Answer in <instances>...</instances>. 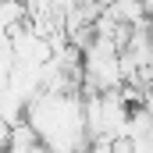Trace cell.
Instances as JSON below:
<instances>
[{"label": "cell", "instance_id": "6da1fadb", "mask_svg": "<svg viewBox=\"0 0 153 153\" xmlns=\"http://www.w3.org/2000/svg\"><path fill=\"white\" fill-rule=\"evenodd\" d=\"M25 121L32 125L46 153H85V117L78 93H39L25 107Z\"/></svg>", "mask_w": 153, "mask_h": 153}, {"label": "cell", "instance_id": "7a4b0ae2", "mask_svg": "<svg viewBox=\"0 0 153 153\" xmlns=\"http://www.w3.org/2000/svg\"><path fill=\"white\" fill-rule=\"evenodd\" d=\"M103 14H107L114 25H128V29H135V25H143V22H146V14H143V4H139V0H111V4L103 7Z\"/></svg>", "mask_w": 153, "mask_h": 153}, {"label": "cell", "instance_id": "3957f363", "mask_svg": "<svg viewBox=\"0 0 153 153\" xmlns=\"http://www.w3.org/2000/svg\"><path fill=\"white\" fill-rule=\"evenodd\" d=\"M25 18H29V7L22 0H0V29L14 32L18 25H25Z\"/></svg>", "mask_w": 153, "mask_h": 153}, {"label": "cell", "instance_id": "277c9868", "mask_svg": "<svg viewBox=\"0 0 153 153\" xmlns=\"http://www.w3.org/2000/svg\"><path fill=\"white\" fill-rule=\"evenodd\" d=\"M7 146H11V125L0 117V153H7Z\"/></svg>", "mask_w": 153, "mask_h": 153}, {"label": "cell", "instance_id": "5b68a950", "mask_svg": "<svg viewBox=\"0 0 153 153\" xmlns=\"http://www.w3.org/2000/svg\"><path fill=\"white\" fill-rule=\"evenodd\" d=\"M139 4H143V14L153 22V0H139Z\"/></svg>", "mask_w": 153, "mask_h": 153}, {"label": "cell", "instance_id": "8992f818", "mask_svg": "<svg viewBox=\"0 0 153 153\" xmlns=\"http://www.w3.org/2000/svg\"><path fill=\"white\" fill-rule=\"evenodd\" d=\"M7 153H11V150H7Z\"/></svg>", "mask_w": 153, "mask_h": 153}]
</instances>
